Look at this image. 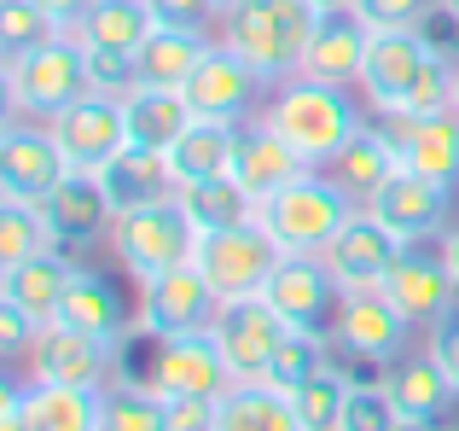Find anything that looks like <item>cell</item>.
Listing matches in <instances>:
<instances>
[{"instance_id":"b9f144b4","label":"cell","mask_w":459,"mask_h":431,"mask_svg":"<svg viewBox=\"0 0 459 431\" xmlns=\"http://www.w3.org/2000/svg\"><path fill=\"white\" fill-rule=\"evenodd\" d=\"M372 30H425L442 0H355Z\"/></svg>"},{"instance_id":"4316f807","label":"cell","mask_w":459,"mask_h":431,"mask_svg":"<svg viewBox=\"0 0 459 431\" xmlns=\"http://www.w3.org/2000/svg\"><path fill=\"white\" fill-rule=\"evenodd\" d=\"M70 274H76V262H70L65 251H41V257H30V262H6V268H0V303H18L23 315H35L47 327V321L58 315V303H65Z\"/></svg>"},{"instance_id":"f907efd6","label":"cell","mask_w":459,"mask_h":431,"mask_svg":"<svg viewBox=\"0 0 459 431\" xmlns=\"http://www.w3.org/2000/svg\"><path fill=\"white\" fill-rule=\"evenodd\" d=\"M308 6H314V12H332V6H343V0H308Z\"/></svg>"},{"instance_id":"277c9868","label":"cell","mask_w":459,"mask_h":431,"mask_svg":"<svg viewBox=\"0 0 459 431\" xmlns=\"http://www.w3.org/2000/svg\"><path fill=\"white\" fill-rule=\"evenodd\" d=\"M360 205L332 181V175H325V170H308V175H297L291 187H280L273 198H262V205H256V222L268 227V239L285 251V257H320V251L332 245V233Z\"/></svg>"},{"instance_id":"30bf717a","label":"cell","mask_w":459,"mask_h":431,"mask_svg":"<svg viewBox=\"0 0 459 431\" xmlns=\"http://www.w3.org/2000/svg\"><path fill=\"white\" fill-rule=\"evenodd\" d=\"M140 385H152L157 397H227L238 385L227 367L215 332H180V339H152V367Z\"/></svg>"},{"instance_id":"4dcf8cb0","label":"cell","mask_w":459,"mask_h":431,"mask_svg":"<svg viewBox=\"0 0 459 431\" xmlns=\"http://www.w3.org/2000/svg\"><path fill=\"white\" fill-rule=\"evenodd\" d=\"M152 30L157 18L146 0H100L70 35H82V47H93V53H140Z\"/></svg>"},{"instance_id":"f6af8a7d","label":"cell","mask_w":459,"mask_h":431,"mask_svg":"<svg viewBox=\"0 0 459 431\" xmlns=\"http://www.w3.org/2000/svg\"><path fill=\"white\" fill-rule=\"evenodd\" d=\"M157 23H180V30H210L221 23V6L215 0H146Z\"/></svg>"},{"instance_id":"7a4b0ae2","label":"cell","mask_w":459,"mask_h":431,"mask_svg":"<svg viewBox=\"0 0 459 431\" xmlns=\"http://www.w3.org/2000/svg\"><path fill=\"white\" fill-rule=\"evenodd\" d=\"M262 123L280 128L285 146H297L314 170H320V163L332 158V152H343L372 117H367V100H355V88L314 82V76H285V82H273L268 100H262Z\"/></svg>"},{"instance_id":"83f0119b","label":"cell","mask_w":459,"mask_h":431,"mask_svg":"<svg viewBox=\"0 0 459 431\" xmlns=\"http://www.w3.org/2000/svg\"><path fill=\"white\" fill-rule=\"evenodd\" d=\"M238 135L245 123H215V117H192V128L169 146V175L175 187L186 181H210V175H233V158H238Z\"/></svg>"},{"instance_id":"d590c367","label":"cell","mask_w":459,"mask_h":431,"mask_svg":"<svg viewBox=\"0 0 459 431\" xmlns=\"http://www.w3.org/2000/svg\"><path fill=\"white\" fill-rule=\"evenodd\" d=\"M41 251H65L47 205H30V198H0V268L6 262H30Z\"/></svg>"},{"instance_id":"bcb514c9","label":"cell","mask_w":459,"mask_h":431,"mask_svg":"<svg viewBox=\"0 0 459 431\" xmlns=\"http://www.w3.org/2000/svg\"><path fill=\"white\" fill-rule=\"evenodd\" d=\"M35 332H41L35 315H23L18 303H0V356H6V362H23V356H30Z\"/></svg>"},{"instance_id":"ba28073f","label":"cell","mask_w":459,"mask_h":431,"mask_svg":"<svg viewBox=\"0 0 459 431\" xmlns=\"http://www.w3.org/2000/svg\"><path fill=\"white\" fill-rule=\"evenodd\" d=\"M378 292L402 309L413 332L419 327H442V321L459 309V280H454L448 257H442V239H413V245H402V257H395L390 280H384Z\"/></svg>"},{"instance_id":"3957f363","label":"cell","mask_w":459,"mask_h":431,"mask_svg":"<svg viewBox=\"0 0 459 431\" xmlns=\"http://www.w3.org/2000/svg\"><path fill=\"white\" fill-rule=\"evenodd\" d=\"M314 23H320V12H314L308 0H233V6H221L215 41L233 47V53L273 88V82H285V76H303Z\"/></svg>"},{"instance_id":"f5cc1de1","label":"cell","mask_w":459,"mask_h":431,"mask_svg":"<svg viewBox=\"0 0 459 431\" xmlns=\"http://www.w3.org/2000/svg\"><path fill=\"white\" fill-rule=\"evenodd\" d=\"M395 431H437V426H395Z\"/></svg>"},{"instance_id":"7402d4cb","label":"cell","mask_w":459,"mask_h":431,"mask_svg":"<svg viewBox=\"0 0 459 431\" xmlns=\"http://www.w3.org/2000/svg\"><path fill=\"white\" fill-rule=\"evenodd\" d=\"M314 163L303 158L297 146H285L280 140V128H268L256 117V123H245V135H238V158H233V181L245 187L250 198H273L280 187H291L297 175H308Z\"/></svg>"},{"instance_id":"ab89813d","label":"cell","mask_w":459,"mask_h":431,"mask_svg":"<svg viewBox=\"0 0 459 431\" xmlns=\"http://www.w3.org/2000/svg\"><path fill=\"white\" fill-rule=\"evenodd\" d=\"M320 367H332V356H325V332H285L280 356H273L268 367V385L273 391H297L303 379H314Z\"/></svg>"},{"instance_id":"74e56055","label":"cell","mask_w":459,"mask_h":431,"mask_svg":"<svg viewBox=\"0 0 459 431\" xmlns=\"http://www.w3.org/2000/svg\"><path fill=\"white\" fill-rule=\"evenodd\" d=\"M297 409V420L308 431H337L343 426V402H349V374L343 367H320L314 379H303L297 391H285Z\"/></svg>"},{"instance_id":"44dd1931","label":"cell","mask_w":459,"mask_h":431,"mask_svg":"<svg viewBox=\"0 0 459 431\" xmlns=\"http://www.w3.org/2000/svg\"><path fill=\"white\" fill-rule=\"evenodd\" d=\"M395 140L402 170H419L442 187H459V111H425V117H378Z\"/></svg>"},{"instance_id":"d4e9b609","label":"cell","mask_w":459,"mask_h":431,"mask_svg":"<svg viewBox=\"0 0 459 431\" xmlns=\"http://www.w3.org/2000/svg\"><path fill=\"white\" fill-rule=\"evenodd\" d=\"M384 391H390L395 414H402V426H437L442 414L454 409V379L437 367V356H402V362H390V374H384Z\"/></svg>"},{"instance_id":"6da1fadb","label":"cell","mask_w":459,"mask_h":431,"mask_svg":"<svg viewBox=\"0 0 459 431\" xmlns=\"http://www.w3.org/2000/svg\"><path fill=\"white\" fill-rule=\"evenodd\" d=\"M459 58H448L425 30H372L367 70H360V100L372 117H425L454 105Z\"/></svg>"},{"instance_id":"8fae6325","label":"cell","mask_w":459,"mask_h":431,"mask_svg":"<svg viewBox=\"0 0 459 431\" xmlns=\"http://www.w3.org/2000/svg\"><path fill=\"white\" fill-rule=\"evenodd\" d=\"M23 379L105 391L117 379V344L93 339V332H76V327H65V321H47V327L35 332L30 356H23Z\"/></svg>"},{"instance_id":"db71d44e","label":"cell","mask_w":459,"mask_h":431,"mask_svg":"<svg viewBox=\"0 0 459 431\" xmlns=\"http://www.w3.org/2000/svg\"><path fill=\"white\" fill-rule=\"evenodd\" d=\"M454 111H459V76H454Z\"/></svg>"},{"instance_id":"9a60e30c","label":"cell","mask_w":459,"mask_h":431,"mask_svg":"<svg viewBox=\"0 0 459 431\" xmlns=\"http://www.w3.org/2000/svg\"><path fill=\"white\" fill-rule=\"evenodd\" d=\"M402 245H407V239H395L372 210H355L332 233V245H325L320 257H325V268H332V280L343 286V292H378V286L390 280Z\"/></svg>"},{"instance_id":"7dc6e473","label":"cell","mask_w":459,"mask_h":431,"mask_svg":"<svg viewBox=\"0 0 459 431\" xmlns=\"http://www.w3.org/2000/svg\"><path fill=\"white\" fill-rule=\"evenodd\" d=\"M425 350L437 356V367L454 379V391H459V309L442 321V327H430V344H425Z\"/></svg>"},{"instance_id":"7bdbcfd3","label":"cell","mask_w":459,"mask_h":431,"mask_svg":"<svg viewBox=\"0 0 459 431\" xmlns=\"http://www.w3.org/2000/svg\"><path fill=\"white\" fill-rule=\"evenodd\" d=\"M88 70H93V93H111V100L140 93V58L134 53H93L88 47Z\"/></svg>"},{"instance_id":"7c38bea8","label":"cell","mask_w":459,"mask_h":431,"mask_svg":"<svg viewBox=\"0 0 459 431\" xmlns=\"http://www.w3.org/2000/svg\"><path fill=\"white\" fill-rule=\"evenodd\" d=\"M210 332H215V344H221L238 385H268V367H273V356H280L291 327L273 315L268 297H233V303L215 309Z\"/></svg>"},{"instance_id":"816d5d0a","label":"cell","mask_w":459,"mask_h":431,"mask_svg":"<svg viewBox=\"0 0 459 431\" xmlns=\"http://www.w3.org/2000/svg\"><path fill=\"white\" fill-rule=\"evenodd\" d=\"M442 12H448V18L459 23V0H442Z\"/></svg>"},{"instance_id":"9c48e42d","label":"cell","mask_w":459,"mask_h":431,"mask_svg":"<svg viewBox=\"0 0 459 431\" xmlns=\"http://www.w3.org/2000/svg\"><path fill=\"white\" fill-rule=\"evenodd\" d=\"M65 175H70V158L53 140V128L35 123V117H6V128H0V198L47 205Z\"/></svg>"},{"instance_id":"d6986e66","label":"cell","mask_w":459,"mask_h":431,"mask_svg":"<svg viewBox=\"0 0 459 431\" xmlns=\"http://www.w3.org/2000/svg\"><path fill=\"white\" fill-rule=\"evenodd\" d=\"M180 93L192 100V111H198V117H215V123H250V105L268 93V82H262L256 70L233 53V47L215 41Z\"/></svg>"},{"instance_id":"e0dca14e","label":"cell","mask_w":459,"mask_h":431,"mask_svg":"<svg viewBox=\"0 0 459 431\" xmlns=\"http://www.w3.org/2000/svg\"><path fill=\"white\" fill-rule=\"evenodd\" d=\"M262 297L273 303V315H280L291 332H325L337 321L343 286L332 280L325 257H285L280 268H273V280H268Z\"/></svg>"},{"instance_id":"ffe728a7","label":"cell","mask_w":459,"mask_h":431,"mask_svg":"<svg viewBox=\"0 0 459 431\" xmlns=\"http://www.w3.org/2000/svg\"><path fill=\"white\" fill-rule=\"evenodd\" d=\"M367 47H372V23L360 18L355 0L320 12L314 23V41L303 58V76L314 82H337V88H360V70H367Z\"/></svg>"},{"instance_id":"681fc988","label":"cell","mask_w":459,"mask_h":431,"mask_svg":"<svg viewBox=\"0 0 459 431\" xmlns=\"http://www.w3.org/2000/svg\"><path fill=\"white\" fill-rule=\"evenodd\" d=\"M442 257H448V268H454V280H459V222L442 233Z\"/></svg>"},{"instance_id":"ac0fdd59","label":"cell","mask_w":459,"mask_h":431,"mask_svg":"<svg viewBox=\"0 0 459 431\" xmlns=\"http://www.w3.org/2000/svg\"><path fill=\"white\" fill-rule=\"evenodd\" d=\"M367 210L378 216L395 239H407V245H413V239H442L454 227L448 222L454 216V187L430 181V175H419V170H395Z\"/></svg>"},{"instance_id":"2e32d148","label":"cell","mask_w":459,"mask_h":431,"mask_svg":"<svg viewBox=\"0 0 459 431\" xmlns=\"http://www.w3.org/2000/svg\"><path fill=\"white\" fill-rule=\"evenodd\" d=\"M332 339L343 344L355 362L390 367V362H402L413 327H407V315H402V309H395L384 292H343L337 321H332Z\"/></svg>"},{"instance_id":"f35d334b","label":"cell","mask_w":459,"mask_h":431,"mask_svg":"<svg viewBox=\"0 0 459 431\" xmlns=\"http://www.w3.org/2000/svg\"><path fill=\"white\" fill-rule=\"evenodd\" d=\"M53 35H65V30H58L35 0H0V65H12V58L47 47Z\"/></svg>"},{"instance_id":"ee69618b","label":"cell","mask_w":459,"mask_h":431,"mask_svg":"<svg viewBox=\"0 0 459 431\" xmlns=\"http://www.w3.org/2000/svg\"><path fill=\"white\" fill-rule=\"evenodd\" d=\"M169 431H215L221 420V397H163Z\"/></svg>"},{"instance_id":"484cf974","label":"cell","mask_w":459,"mask_h":431,"mask_svg":"<svg viewBox=\"0 0 459 431\" xmlns=\"http://www.w3.org/2000/svg\"><path fill=\"white\" fill-rule=\"evenodd\" d=\"M47 216H53V227H58L65 245H88V239H111L117 205H111V193H105L100 175L70 170L65 181H58V193L47 198Z\"/></svg>"},{"instance_id":"8992f818","label":"cell","mask_w":459,"mask_h":431,"mask_svg":"<svg viewBox=\"0 0 459 431\" xmlns=\"http://www.w3.org/2000/svg\"><path fill=\"white\" fill-rule=\"evenodd\" d=\"M198 239L204 233L186 216V205H180V193H163V198H152L140 210H123L111 222V251L134 280H157L169 268H186L198 257Z\"/></svg>"},{"instance_id":"11a10c76","label":"cell","mask_w":459,"mask_h":431,"mask_svg":"<svg viewBox=\"0 0 459 431\" xmlns=\"http://www.w3.org/2000/svg\"><path fill=\"white\" fill-rule=\"evenodd\" d=\"M215 6H233V0H215Z\"/></svg>"},{"instance_id":"52a82bcc","label":"cell","mask_w":459,"mask_h":431,"mask_svg":"<svg viewBox=\"0 0 459 431\" xmlns=\"http://www.w3.org/2000/svg\"><path fill=\"white\" fill-rule=\"evenodd\" d=\"M192 262H198V274L215 286V297L233 303V297H262L268 292V280L285 262V251L268 239L262 222H238V227H221V233H204Z\"/></svg>"},{"instance_id":"c3c4849f","label":"cell","mask_w":459,"mask_h":431,"mask_svg":"<svg viewBox=\"0 0 459 431\" xmlns=\"http://www.w3.org/2000/svg\"><path fill=\"white\" fill-rule=\"evenodd\" d=\"M35 6H41L47 18H53L58 30L70 35V30H76V23H82V18H88V12H93V6H100V0H35Z\"/></svg>"},{"instance_id":"836d02e7","label":"cell","mask_w":459,"mask_h":431,"mask_svg":"<svg viewBox=\"0 0 459 431\" xmlns=\"http://www.w3.org/2000/svg\"><path fill=\"white\" fill-rule=\"evenodd\" d=\"M215 431H308L303 420H297L291 397L273 385H233L221 397V420H215Z\"/></svg>"},{"instance_id":"f1b7e54d","label":"cell","mask_w":459,"mask_h":431,"mask_svg":"<svg viewBox=\"0 0 459 431\" xmlns=\"http://www.w3.org/2000/svg\"><path fill=\"white\" fill-rule=\"evenodd\" d=\"M123 111H128V146L152 152V158H169V146H175L192 128V117H198L180 88H140V93L123 100Z\"/></svg>"},{"instance_id":"603a6c76","label":"cell","mask_w":459,"mask_h":431,"mask_svg":"<svg viewBox=\"0 0 459 431\" xmlns=\"http://www.w3.org/2000/svg\"><path fill=\"white\" fill-rule=\"evenodd\" d=\"M53 321H65V327H76V332H93V339H105V344H123L128 339V297L111 274L76 268Z\"/></svg>"},{"instance_id":"e575fe53","label":"cell","mask_w":459,"mask_h":431,"mask_svg":"<svg viewBox=\"0 0 459 431\" xmlns=\"http://www.w3.org/2000/svg\"><path fill=\"white\" fill-rule=\"evenodd\" d=\"M186 216L198 222V233H221V227H238V222H256V198L233 181V175H210V181H186L175 187Z\"/></svg>"},{"instance_id":"8d00e7d4","label":"cell","mask_w":459,"mask_h":431,"mask_svg":"<svg viewBox=\"0 0 459 431\" xmlns=\"http://www.w3.org/2000/svg\"><path fill=\"white\" fill-rule=\"evenodd\" d=\"M100 431H169L163 397L140 379H111L100 397Z\"/></svg>"},{"instance_id":"1f68e13d","label":"cell","mask_w":459,"mask_h":431,"mask_svg":"<svg viewBox=\"0 0 459 431\" xmlns=\"http://www.w3.org/2000/svg\"><path fill=\"white\" fill-rule=\"evenodd\" d=\"M100 397L105 391H88V385L23 379V402H30V420L41 431H100Z\"/></svg>"},{"instance_id":"cb8c5ba5","label":"cell","mask_w":459,"mask_h":431,"mask_svg":"<svg viewBox=\"0 0 459 431\" xmlns=\"http://www.w3.org/2000/svg\"><path fill=\"white\" fill-rule=\"evenodd\" d=\"M320 170H325V175H332V181H337V187H343V193H349V198H355V205H360V210H367V205H372V198H378V187H384V181H390V175H395V170H402V158H395V140H390V135H384V123H378V117H372V123H367V128H360V135H355V140H349V146H343V152H332V158H325V163H320Z\"/></svg>"},{"instance_id":"5bb4252c","label":"cell","mask_w":459,"mask_h":431,"mask_svg":"<svg viewBox=\"0 0 459 431\" xmlns=\"http://www.w3.org/2000/svg\"><path fill=\"white\" fill-rule=\"evenodd\" d=\"M47 128L65 146L70 170H88V175H100L117 152H128V111L111 93H88V100L65 105L58 117H47Z\"/></svg>"},{"instance_id":"60d3db41","label":"cell","mask_w":459,"mask_h":431,"mask_svg":"<svg viewBox=\"0 0 459 431\" xmlns=\"http://www.w3.org/2000/svg\"><path fill=\"white\" fill-rule=\"evenodd\" d=\"M395 426H402V414H395L384 379H349V402L337 431H395Z\"/></svg>"},{"instance_id":"d6a6232c","label":"cell","mask_w":459,"mask_h":431,"mask_svg":"<svg viewBox=\"0 0 459 431\" xmlns=\"http://www.w3.org/2000/svg\"><path fill=\"white\" fill-rule=\"evenodd\" d=\"M100 181H105V193H111L117 216L152 205V198H163V193H175V175H169V163L152 158V152H134V146L117 152V158L100 170Z\"/></svg>"},{"instance_id":"f546056e","label":"cell","mask_w":459,"mask_h":431,"mask_svg":"<svg viewBox=\"0 0 459 431\" xmlns=\"http://www.w3.org/2000/svg\"><path fill=\"white\" fill-rule=\"evenodd\" d=\"M215 47L210 30H180V23H157L140 47V88H186L192 70L204 65V53Z\"/></svg>"},{"instance_id":"4fadbf2b","label":"cell","mask_w":459,"mask_h":431,"mask_svg":"<svg viewBox=\"0 0 459 431\" xmlns=\"http://www.w3.org/2000/svg\"><path fill=\"white\" fill-rule=\"evenodd\" d=\"M221 309L215 286L198 274V262L169 268L157 280H140V309H134V332L146 339H180V332H204Z\"/></svg>"},{"instance_id":"5b68a950","label":"cell","mask_w":459,"mask_h":431,"mask_svg":"<svg viewBox=\"0 0 459 431\" xmlns=\"http://www.w3.org/2000/svg\"><path fill=\"white\" fill-rule=\"evenodd\" d=\"M88 93H93V70H88L82 35H53L47 47H35V53H23V58L6 65V105H12V117L47 123V117H58L65 105L88 100Z\"/></svg>"}]
</instances>
